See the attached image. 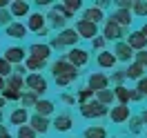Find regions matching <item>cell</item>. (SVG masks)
Listing matches in <instances>:
<instances>
[{
  "mask_svg": "<svg viewBox=\"0 0 147 138\" xmlns=\"http://www.w3.org/2000/svg\"><path fill=\"white\" fill-rule=\"evenodd\" d=\"M0 138H9V134H7V129L0 125Z\"/></svg>",
  "mask_w": 147,
  "mask_h": 138,
  "instance_id": "ab89813d",
  "label": "cell"
},
{
  "mask_svg": "<svg viewBox=\"0 0 147 138\" xmlns=\"http://www.w3.org/2000/svg\"><path fill=\"white\" fill-rule=\"evenodd\" d=\"M65 20H67V18H63V16L58 13V11H54V13H51V22H54L56 27H60V25H65Z\"/></svg>",
  "mask_w": 147,
  "mask_h": 138,
  "instance_id": "f546056e",
  "label": "cell"
},
{
  "mask_svg": "<svg viewBox=\"0 0 147 138\" xmlns=\"http://www.w3.org/2000/svg\"><path fill=\"white\" fill-rule=\"evenodd\" d=\"M54 127L58 129V131H67V129L71 127V118H69V116H58L56 123H54Z\"/></svg>",
  "mask_w": 147,
  "mask_h": 138,
  "instance_id": "d6986e66",
  "label": "cell"
},
{
  "mask_svg": "<svg viewBox=\"0 0 147 138\" xmlns=\"http://www.w3.org/2000/svg\"><path fill=\"white\" fill-rule=\"evenodd\" d=\"M100 18H102V13H100V9H98V7H92V9L85 11V22H92V25H96Z\"/></svg>",
  "mask_w": 147,
  "mask_h": 138,
  "instance_id": "4fadbf2b",
  "label": "cell"
},
{
  "mask_svg": "<svg viewBox=\"0 0 147 138\" xmlns=\"http://www.w3.org/2000/svg\"><path fill=\"white\" fill-rule=\"evenodd\" d=\"M2 92H5V98H11V100L20 98V92H16V89H9V87H7V89H2Z\"/></svg>",
  "mask_w": 147,
  "mask_h": 138,
  "instance_id": "1f68e13d",
  "label": "cell"
},
{
  "mask_svg": "<svg viewBox=\"0 0 147 138\" xmlns=\"http://www.w3.org/2000/svg\"><path fill=\"white\" fill-rule=\"evenodd\" d=\"M9 20H11L9 11H0V25H5V22H9Z\"/></svg>",
  "mask_w": 147,
  "mask_h": 138,
  "instance_id": "d590c367",
  "label": "cell"
},
{
  "mask_svg": "<svg viewBox=\"0 0 147 138\" xmlns=\"http://www.w3.org/2000/svg\"><path fill=\"white\" fill-rule=\"evenodd\" d=\"M0 107H5V100H2V98H0Z\"/></svg>",
  "mask_w": 147,
  "mask_h": 138,
  "instance_id": "7bdbcfd3",
  "label": "cell"
},
{
  "mask_svg": "<svg viewBox=\"0 0 147 138\" xmlns=\"http://www.w3.org/2000/svg\"><path fill=\"white\" fill-rule=\"evenodd\" d=\"M42 25H45V16H40V13H34L29 18V29H34V31H40Z\"/></svg>",
  "mask_w": 147,
  "mask_h": 138,
  "instance_id": "ac0fdd59",
  "label": "cell"
},
{
  "mask_svg": "<svg viewBox=\"0 0 147 138\" xmlns=\"http://www.w3.org/2000/svg\"><path fill=\"white\" fill-rule=\"evenodd\" d=\"M7 36H11V38H25V36H27V27H25V25H9Z\"/></svg>",
  "mask_w": 147,
  "mask_h": 138,
  "instance_id": "7c38bea8",
  "label": "cell"
},
{
  "mask_svg": "<svg viewBox=\"0 0 147 138\" xmlns=\"http://www.w3.org/2000/svg\"><path fill=\"white\" fill-rule=\"evenodd\" d=\"M20 85H22V78H20V76H13V78L9 80V89H16V92H18Z\"/></svg>",
  "mask_w": 147,
  "mask_h": 138,
  "instance_id": "836d02e7",
  "label": "cell"
},
{
  "mask_svg": "<svg viewBox=\"0 0 147 138\" xmlns=\"http://www.w3.org/2000/svg\"><path fill=\"white\" fill-rule=\"evenodd\" d=\"M22 58H25V51H22L20 47H9V49L5 51V60H7L9 65L11 63H20Z\"/></svg>",
  "mask_w": 147,
  "mask_h": 138,
  "instance_id": "ba28073f",
  "label": "cell"
},
{
  "mask_svg": "<svg viewBox=\"0 0 147 138\" xmlns=\"http://www.w3.org/2000/svg\"><path fill=\"white\" fill-rule=\"evenodd\" d=\"M65 9L69 11V13L76 11V9H80V0H67V7H65Z\"/></svg>",
  "mask_w": 147,
  "mask_h": 138,
  "instance_id": "4dcf8cb0",
  "label": "cell"
},
{
  "mask_svg": "<svg viewBox=\"0 0 147 138\" xmlns=\"http://www.w3.org/2000/svg\"><path fill=\"white\" fill-rule=\"evenodd\" d=\"M54 76H56V83L58 85H69L78 76V71H76V67L69 63H65V60H60V63L54 65Z\"/></svg>",
  "mask_w": 147,
  "mask_h": 138,
  "instance_id": "6da1fadb",
  "label": "cell"
},
{
  "mask_svg": "<svg viewBox=\"0 0 147 138\" xmlns=\"http://www.w3.org/2000/svg\"><path fill=\"white\" fill-rule=\"evenodd\" d=\"M74 31H78V36H83V38H92V36H96V25L80 20V22L76 25V29H74Z\"/></svg>",
  "mask_w": 147,
  "mask_h": 138,
  "instance_id": "5b68a950",
  "label": "cell"
},
{
  "mask_svg": "<svg viewBox=\"0 0 147 138\" xmlns=\"http://www.w3.org/2000/svg\"><path fill=\"white\" fill-rule=\"evenodd\" d=\"M51 109H54V105L49 100H38L36 102V111H38V116L42 118V116H47V114H51Z\"/></svg>",
  "mask_w": 147,
  "mask_h": 138,
  "instance_id": "2e32d148",
  "label": "cell"
},
{
  "mask_svg": "<svg viewBox=\"0 0 147 138\" xmlns=\"http://www.w3.org/2000/svg\"><path fill=\"white\" fill-rule=\"evenodd\" d=\"M125 76H129V78H140V76H143V65H131V67H129L127 71H125Z\"/></svg>",
  "mask_w": 147,
  "mask_h": 138,
  "instance_id": "603a6c76",
  "label": "cell"
},
{
  "mask_svg": "<svg viewBox=\"0 0 147 138\" xmlns=\"http://www.w3.org/2000/svg\"><path fill=\"white\" fill-rule=\"evenodd\" d=\"M0 89H5V80L2 78H0Z\"/></svg>",
  "mask_w": 147,
  "mask_h": 138,
  "instance_id": "b9f144b4",
  "label": "cell"
},
{
  "mask_svg": "<svg viewBox=\"0 0 147 138\" xmlns=\"http://www.w3.org/2000/svg\"><path fill=\"white\" fill-rule=\"evenodd\" d=\"M131 7L136 9V13H138V16H143V13L147 11V5H145V2H136V5H131Z\"/></svg>",
  "mask_w": 147,
  "mask_h": 138,
  "instance_id": "e575fe53",
  "label": "cell"
},
{
  "mask_svg": "<svg viewBox=\"0 0 147 138\" xmlns=\"http://www.w3.org/2000/svg\"><path fill=\"white\" fill-rule=\"evenodd\" d=\"M7 5H9L7 0H0V7H7Z\"/></svg>",
  "mask_w": 147,
  "mask_h": 138,
  "instance_id": "60d3db41",
  "label": "cell"
},
{
  "mask_svg": "<svg viewBox=\"0 0 147 138\" xmlns=\"http://www.w3.org/2000/svg\"><path fill=\"white\" fill-rule=\"evenodd\" d=\"M111 100V92H107V89H102V92H98V102L100 105H105V102Z\"/></svg>",
  "mask_w": 147,
  "mask_h": 138,
  "instance_id": "f1b7e54d",
  "label": "cell"
},
{
  "mask_svg": "<svg viewBox=\"0 0 147 138\" xmlns=\"http://www.w3.org/2000/svg\"><path fill=\"white\" fill-rule=\"evenodd\" d=\"M27 11H29L27 2H13V5H11V16H25Z\"/></svg>",
  "mask_w": 147,
  "mask_h": 138,
  "instance_id": "44dd1931",
  "label": "cell"
},
{
  "mask_svg": "<svg viewBox=\"0 0 147 138\" xmlns=\"http://www.w3.org/2000/svg\"><path fill=\"white\" fill-rule=\"evenodd\" d=\"M27 85L31 87V92H34V94H45L47 92V80L42 78V76H36V74L29 76V78H27Z\"/></svg>",
  "mask_w": 147,
  "mask_h": 138,
  "instance_id": "3957f363",
  "label": "cell"
},
{
  "mask_svg": "<svg viewBox=\"0 0 147 138\" xmlns=\"http://www.w3.org/2000/svg\"><path fill=\"white\" fill-rule=\"evenodd\" d=\"M94 92H89V89H85V92H80V100H87L89 96H92Z\"/></svg>",
  "mask_w": 147,
  "mask_h": 138,
  "instance_id": "f35d334b",
  "label": "cell"
},
{
  "mask_svg": "<svg viewBox=\"0 0 147 138\" xmlns=\"http://www.w3.org/2000/svg\"><path fill=\"white\" fill-rule=\"evenodd\" d=\"M138 89H140V94H145V92H147V83L143 80V78H140V83H138Z\"/></svg>",
  "mask_w": 147,
  "mask_h": 138,
  "instance_id": "74e56055",
  "label": "cell"
},
{
  "mask_svg": "<svg viewBox=\"0 0 147 138\" xmlns=\"http://www.w3.org/2000/svg\"><path fill=\"white\" fill-rule=\"evenodd\" d=\"M116 96H118V100L125 105V102L129 100V89H125V87H116Z\"/></svg>",
  "mask_w": 147,
  "mask_h": 138,
  "instance_id": "484cf974",
  "label": "cell"
},
{
  "mask_svg": "<svg viewBox=\"0 0 147 138\" xmlns=\"http://www.w3.org/2000/svg\"><path fill=\"white\" fill-rule=\"evenodd\" d=\"M111 22H116V25H129V22H131V13H129V11H116V13H114V18H111Z\"/></svg>",
  "mask_w": 147,
  "mask_h": 138,
  "instance_id": "8fae6325",
  "label": "cell"
},
{
  "mask_svg": "<svg viewBox=\"0 0 147 138\" xmlns=\"http://www.w3.org/2000/svg\"><path fill=\"white\" fill-rule=\"evenodd\" d=\"M78 40V36H76V31L74 29H67V31H63L58 38H54V47H63V45H74Z\"/></svg>",
  "mask_w": 147,
  "mask_h": 138,
  "instance_id": "277c9868",
  "label": "cell"
},
{
  "mask_svg": "<svg viewBox=\"0 0 147 138\" xmlns=\"http://www.w3.org/2000/svg\"><path fill=\"white\" fill-rule=\"evenodd\" d=\"M42 63H45V60H38V58H29V60H27V67H29V69H38V67H42Z\"/></svg>",
  "mask_w": 147,
  "mask_h": 138,
  "instance_id": "d6a6232c",
  "label": "cell"
},
{
  "mask_svg": "<svg viewBox=\"0 0 147 138\" xmlns=\"http://www.w3.org/2000/svg\"><path fill=\"white\" fill-rule=\"evenodd\" d=\"M145 42H147L145 31H136V34H131V36H129V42H127V47H129V49L134 47V49H140V51H143Z\"/></svg>",
  "mask_w": 147,
  "mask_h": 138,
  "instance_id": "52a82bcc",
  "label": "cell"
},
{
  "mask_svg": "<svg viewBox=\"0 0 147 138\" xmlns=\"http://www.w3.org/2000/svg\"><path fill=\"white\" fill-rule=\"evenodd\" d=\"M11 74V65L5 60V58H0V78L2 76H9Z\"/></svg>",
  "mask_w": 147,
  "mask_h": 138,
  "instance_id": "4316f807",
  "label": "cell"
},
{
  "mask_svg": "<svg viewBox=\"0 0 147 138\" xmlns=\"http://www.w3.org/2000/svg\"><path fill=\"white\" fill-rule=\"evenodd\" d=\"M31 125H34L31 131H47V127H49V123H47L45 118H40V116H34V118H31Z\"/></svg>",
  "mask_w": 147,
  "mask_h": 138,
  "instance_id": "ffe728a7",
  "label": "cell"
},
{
  "mask_svg": "<svg viewBox=\"0 0 147 138\" xmlns=\"http://www.w3.org/2000/svg\"><path fill=\"white\" fill-rule=\"evenodd\" d=\"M105 38H109V40H116V38H120V27L116 25V22L107 20V25H105Z\"/></svg>",
  "mask_w": 147,
  "mask_h": 138,
  "instance_id": "30bf717a",
  "label": "cell"
},
{
  "mask_svg": "<svg viewBox=\"0 0 147 138\" xmlns=\"http://www.w3.org/2000/svg\"><path fill=\"white\" fill-rule=\"evenodd\" d=\"M145 60H147V54H145V51H140V54H138V65L145 67Z\"/></svg>",
  "mask_w": 147,
  "mask_h": 138,
  "instance_id": "8d00e7d4",
  "label": "cell"
},
{
  "mask_svg": "<svg viewBox=\"0 0 147 138\" xmlns=\"http://www.w3.org/2000/svg\"><path fill=\"white\" fill-rule=\"evenodd\" d=\"M98 65H100V67H114V65H116V56L109 54V51H102V54L98 56Z\"/></svg>",
  "mask_w": 147,
  "mask_h": 138,
  "instance_id": "9a60e30c",
  "label": "cell"
},
{
  "mask_svg": "<svg viewBox=\"0 0 147 138\" xmlns=\"http://www.w3.org/2000/svg\"><path fill=\"white\" fill-rule=\"evenodd\" d=\"M18 138H34V131H31V127L20 125V129H18Z\"/></svg>",
  "mask_w": 147,
  "mask_h": 138,
  "instance_id": "83f0119b",
  "label": "cell"
},
{
  "mask_svg": "<svg viewBox=\"0 0 147 138\" xmlns=\"http://www.w3.org/2000/svg\"><path fill=\"white\" fill-rule=\"evenodd\" d=\"M31 58H38V60H45L47 56H49V47L47 45H34L31 47Z\"/></svg>",
  "mask_w": 147,
  "mask_h": 138,
  "instance_id": "5bb4252c",
  "label": "cell"
},
{
  "mask_svg": "<svg viewBox=\"0 0 147 138\" xmlns=\"http://www.w3.org/2000/svg\"><path fill=\"white\" fill-rule=\"evenodd\" d=\"M107 87V76L102 74H94L89 78V92H102Z\"/></svg>",
  "mask_w": 147,
  "mask_h": 138,
  "instance_id": "8992f818",
  "label": "cell"
},
{
  "mask_svg": "<svg viewBox=\"0 0 147 138\" xmlns=\"http://www.w3.org/2000/svg\"><path fill=\"white\" fill-rule=\"evenodd\" d=\"M85 138H105V129H102V127L87 129V131H85Z\"/></svg>",
  "mask_w": 147,
  "mask_h": 138,
  "instance_id": "d4e9b609",
  "label": "cell"
},
{
  "mask_svg": "<svg viewBox=\"0 0 147 138\" xmlns=\"http://www.w3.org/2000/svg\"><path fill=\"white\" fill-rule=\"evenodd\" d=\"M83 116H87V118H92V116H105V105H100V102H87V105H83Z\"/></svg>",
  "mask_w": 147,
  "mask_h": 138,
  "instance_id": "7a4b0ae2",
  "label": "cell"
},
{
  "mask_svg": "<svg viewBox=\"0 0 147 138\" xmlns=\"http://www.w3.org/2000/svg\"><path fill=\"white\" fill-rule=\"evenodd\" d=\"M69 60H71L74 65H85L87 63V54H85L83 49H74L71 54H69Z\"/></svg>",
  "mask_w": 147,
  "mask_h": 138,
  "instance_id": "e0dca14e",
  "label": "cell"
},
{
  "mask_svg": "<svg viewBox=\"0 0 147 138\" xmlns=\"http://www.w3.org/2000/svg\"><path fill=\"white\" fill-rule=\"evenodd\" d=\"M127 118H129V107L118 105V107L111 109V120H114V123H123V120H127Z\"/></svg>",
  "mask_w": 147,
  "mask_h": 138,
  "instance_id": "9c48e42d",
  "label": "cell"
},
{
  "mask_svg": "<svg viewBox=\"0 0 147 138\" xmlns=\"http://www.w3.org/2000/svg\"><path fill=\"white\" fill-rule=\"evenodd\" d=\"M116 54H118L120 60H129V58H131V49H129L127 45H118L116 47Z\"/></svg>",
  "mask_w": 147,
  "mask_h": 138,
  "instance_id": "cb8c5ba5",
  "label": "cell"
},
{
  "mask_svg": "<svg viewBox=\"0 0 147 138\" xmlns=\"http://www.w3.org/2000/svg\"><path fill=\"white\" fill-rule=\"evenodd\" d=\"M25 120H27V111L25 109H16L11 114V123H13V125H22Z\"/></svg>",
  "mask_w": 147,
  "mask_h": 138,
  "instance_id": "7402d4cb",
  "label": "cell"
}]
</instances>
